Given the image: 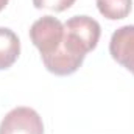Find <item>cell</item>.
Masks as SVG:
<instances>
[{
    "label": "cell",
    "instance_id": "cell-1",
    "mask_svg": "<svg viewBox=\"0 0 134 134\" xmlns=\"http://www.w3.org/2000/svg\"><path fill=\"white\" fill-rule=\"evenodd\" d=\"M100 24L89 16H73L64 24L63 50L73 56L84 58L92 52L100 39Z\"/></svg>",
    "mask_w": 134,
    "mask_h": 134
},
{
    "label": "cell",
    "instance_id": "cell-2",
    "mask_svg": "<svg viewBox=\"0 0 134 134\" xmlns=\"http://www.w3.org/2000/svg\"><path fill=\"white\" fill-rule=\"evenodd\" d=\"M30 39L39 50L41 58L50 56L63 44L64 39V24L53 16H42L30 28Z\"/></svg>",
    "mask_w": 134,
    "mask_h": 134
},
{
    "label": "cell",
    "instance_id": "cell-3",
    "mask_svg": "<svg viewBox=\"0 0 134 134\" xmlns=\"http://www.w3.org/2000/svg\"><path fill=\"white\" fill-rule=\"evenodd\" d=\"M0 134H44V123L34 109L19 106L3 117Z\"/></svg>",
    "mask_w": 134,
    "mask_h": 134
},
{
    "label": "cell",
    "instance_id": "cell-4",
    "mask_svg": "<svg viewBox=\"0 0 134 134\" xmlns=\"http://www.w3.org/2000/svg\"><path fill=\"white\" fill-rule=\"evenodd\" d=\"M109 53L114 61L134 75V25L120 27L112 33Z\"/></svg>",
    "mask_w": 134,
    "mask_h": 134
},
{
    "label": "cell",
    "instance_id": "cell-5",
    "mask_svg": "<svg viewBox=\"0 0 134 134\" xmlns=\"http://www.w3.org/2000/svg\"><path fill=\"white\" fill-rule=\"evenodd\" d=\"M20 53V41L9 28L0 27V70L9 69Z\"/></svg>",
    "mask_w": 134,
    "mask_h": 134
},
{
    "label": "cell",
    "instance_id": "cell-6",
    "mask_svg": "<svg viewBox=\"0 0 134 134\" xmlns=\"http://www.w3.org/2000/svg\"><path fill=\"white\" fill-rule=\"evenodd\" d=\"M97 8L101 16L109 20L125 19L133 8V0H97Z\"/></svg>",
    "mask_w": 134,
    "mask_h": 134
},
{
    "label": "cell",
    "instance_id": "cell-7",
    "mask_svg": "<svg viewBox=\"0 0 134 134\" xmlns=\"http://www.w3.org/2000/svg\"><path fill=\"white\" fill-rule=\"evenodd\" d=\"M75 3V0H33V5L37 9H50V11H66L72 5Z\"/></svg>",
    "mask_w": 134,
    "mask_h": 134
},
{
    "label": "cell",
    "instance_id": "cell-8",
    "mask_svg": "<svg viewBox=\"0 0 134 134\" xmlns=\"http://www.w3.org/2000/svg\"><path fill=\"white\" fill-rule=\"evenodd\" d=\"M6 5H8V0H0V11H2Z\"/></svg>",
    "mask_w": 134,
    "mask_h": 134
}]
</instances>
